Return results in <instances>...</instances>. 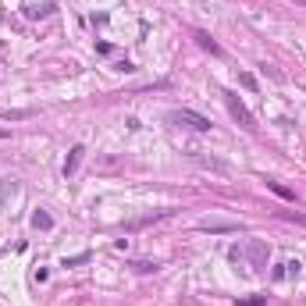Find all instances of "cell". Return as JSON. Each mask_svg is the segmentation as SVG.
Returning a JSON list of instances; mask_svg holds the SVG:
<instances>
[{
  "mask_svg": "<svg viewBox=\"0 0 306 306\" xmlns=\"http://www.w3.org/2000/svg\"><path fill=\"white\" fill-rule=\"evenodd\" d=\"M224 103H228V111H232V118L239 121L242 128H246V132H256V118L246 111V103H242L235 93H224Z\"/></svg>",
  "mask_w": 306,
  "mask_h": 306,
  "instance_id": "obj_1",
  "label": "cell"
},
{
  "mask_svg": "<svg viewBox=\"0 0 306 306\" xmlns=\"http://www.w3.org/2000/svg\"><path fill=\"white\" fill-rule=\"evenodd\" d=\"M171 121H178V125H189V128H196V132H207V128H210V121H207L203 114H196V111H175Z\"/></svg>",
  "mask_w": 306,
  "mask_h": 306,
  "instance_id": "obj_2",
  "label": "cell"
},
{
  "mask_svg": "<svg viewBox=\"0 0 306 306\" xmlns=\"http://www.w3.org/2000/svg\"><path fill=\"white\" fill-rule=\"evenodd\" d=\"M82 157H86V146H71V153H68V160H64V178H71L75 171H79V164H82Z\"/></svg>",
  "mask_w": 306,
  "mask_h": 306,
  "instance_id": "obj_3",
  "label": "cell"
},
{
  "mask_svg": "<svg viewBox=\"0 0 306 306\" xmlns=\"http://www.w3.org/2000/svg\"><path fill=\"white\" fill-rule=\"evenodd\" d=\"M267 256H271V249L264 246V242H249V260H253V267H264Z\"/></svg>",
  "mask_w": 306,
  "mask_h": 306,
  "instance_id": "obj_4",
  "label": "cell"
},
{
  "mask_svg": "<svg viewBox=\"0 0 306 306\" xmlns=\"http://www.w3.org/2000/svg\"><path fill=\"white\" fill-rule=\"evenodd\" d=\"M200 228H203V232H239V224L235 221H200Z\"/></svg>",
  "mask_w": 306,
  "mask_h": 306,
  "instance_id": "obj_5",
  "label": "cell"
},
{
  "mask_svg": "<svg viewBox=\"0 0 306 306\" xmlns=\"http://www.w3.org/2000/svg\"><path fill=\"white\" fill-rule=\"evenodd\" d=\"M47 14H54V4H32V7H25V18H47Z\"/></svg>",
  "mask_w": 306,
  "mask_h": 306,
  "instance_id": "obj_6",
  "label": "cell"
},
{
  "mask_svg": "<svg viewBox=\"0 0 306 306\" xmlns=\"http://www.w3.org/2000/svg\"><path fill=\"white\" fill-rule=\"evenodd\" d=\"M299 274H303V260H288L285 271L278 274V281H281V278H299Z\"/></svg>",
  "mask_w": 306,
  "mask_h": 306,
  "instance_id": "obj_7",
  "label": "cell"
},
{
  "mask_svg": "<svg viewBox=\"0 0 306 306\" xmlns=\"http://www.w3.org/2000/svg\"><path fill=\"white\" fill-rule=\"evenodd\" d=\"M196 43H200L203 50H210V54H217V57H221V47H217V43H214L207 32H196Z\"/></svg>",
  "mask_w": 306,
  "mask_h": 306,
  "instance_id": "obj_8",
  "label": "cell"
},
{
  "mask_svg": "<svg viewBox=\"0 0 306 306\" xmlns=\"http://www.w3.org/2000/svg\"><path fill=\"white\" fill-rule=\"evenodd\" d=\"M4 121H22V118H32V111H0Z\"/></svg>",
  "mask_w": 306,
  "mask_h": 306,
  "instance_id": "obj_9",
  "label": "cell"
},
{
  "mask_svg": "<svg viewBox=\"0 0 306 306\" xmlns=\"http://www.w3.org/2000/svg\"><path fill=\"white\" fill-rule=\"evenodd\" d=\"M267 189H271V192H278V196H281V200H296V196H292V192H288L285 185H278V182H267Z\"/></svg>",
  "mask_w": 306,
  "mask_h": 306,
  "instance_id": "obj_10",
  "label": "cell"
},
{
  "mask_svg": "<svg viewBox=\"0 0 306 306\" xmlns=\"http://www.w3.org/2000/svg\"><path fill=\"white\" fill-rule=\"evenodd\" d=\"M32 224H36V228H54V221H50V214H43V210H39L36 217H32Z\"/></svg>",
  "mask_w": 306,
  "mask_h": 306,
  "instance_id": "obj_11",
  "label": "cell"
},
{
  "mask_svg": "<svg viewBox=\"0 0 306 306\" xmlns=\"http://www.w3.org/2000/svg\"><path fill=\"white\" fill-rule=\"evenodd\" d=\"M239 82H242V86H246V89H256V79H253V75H249V71H242V75H239Z\"/></svg>",
  "mask_w": 306,
  "mask_h": 306,
  "instance_id": "obj_12",
  "label": "cell"
},
{
  "mask_svg": "<svg viewBox=\"0 0 306 306\" xmlns=\"http://www.w3.org/2000/svg\"><path fill=\"white\" fill-rule=\"evenodd\" d=\"M135 271H139V274H150V271H157V264H146V260H139V264H132Z\"/></svg>",
  "mask_w": 306,
  "mask_h": 306,
  "instance_id": "obj_13",
  "label": "cell"
},
{
  "mask_svg": "<svg viewBox=\"0 0 306 306\" xmlns=\"http://www.w3.org/2000/svg\"><path fill=\"white\" fill-rule=\"evenodd\" d=\"M264 303V296H249V299H242V306H260Z\"/></svg>",
  "mask_w": 306,
  "mask_h": 306,
  "instance_id": "obj_14",
  "label": "cell"
},
{
  "mask_svg": "<svg viewBox=\"0 0 306 306\" xmlns=\"http://www.w3.org/2000/svg\"><path fill=\"white\" fill-rule=\"evenodd\" d=\"M0 139H7V132H4V128H0Z\"/></svg>",
  "mask_w": 306,
  "mask_h": 306,
  "instance_id": "obj_15",
  "label": "cell"
},
{
  "mask_svg": "<svg viewBox=\"0 0 306 306\" xmlns=\"http://www.w3.org/2000/svg\"><path fill=\"white\" fill-rule=\"evenodd\" d=\"M296 4H303V7H306V0H296Z\"/></svg>",
  "mask_w": 306,
  "mask_h": 306,
  "instance_id": "obj_16",
  "label": "cell"
}]
</instances>
